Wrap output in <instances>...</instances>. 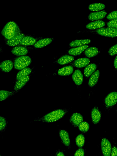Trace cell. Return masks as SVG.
Returning a JSON list of instances; mask_svg holds the SVG:
<instances>
[{"label": "cell", "mask_w": 117, "mask_h": 156, "mask_svg": "<svg viewBox=\"0 0 117 156\" xmlns=\"http://www.w3.org/2000/svg\"><path fill=\"white\" fill-rule=\"evenodd\" d=\"M20 33V30L17 24L14 22H8L2 29L1 33L6 39L12 38Z\"/></svg>", "instance_id": "6da1fadb"}, {"label": "cell", "mask_w": 117, "mask_h": 156, "mask_svg": "<svg viewBox=\"0 0 117 156\" xmlns=\"http://www.w3.org/2000/svg\"><path fill=\"white\" fill-rule=\"evenodd\" d=\"M66 109H59L53 111L37 120L46 122H53L62 118L67 112Z\"/></svg>", "instance_id": "7a4b0ae2"}, {"label": "cell", "mask_w": 117, "mask_h": 156, "mask_svg": "<svg viewBox=\"0 0 117 156\" xmlns=\"http://www.w3.org/2000/svg\"><path fill=\"white\" fill-rule=\"evenodd\" d=\"M31 62V58L29 56H22L17 58L15 60L13 65L15 69L21 70L29 65Z\"/></svg>", "instance_id": "3957f363"}, {"label": "cell", "mask_w": 117, "mask_h": 156, "mask_svg": "<svg viewBox=\"0 0 117 156\" xmlns=\"http://www.w3.org/2000/svg\"><path fill=\"white\" fill-rule=\"evenodd\" d=\"M96 32L98 34L105 37H114L117 36V29L115 28L102 27L97 29Z\"/></svg>", "instance_id": "277c9868"}, {"label": "cell", "mask_w": 117, "mask_h": 156, "mask_svg": "<svg viewBox=\"0 0 117 156\" xmlns=\"http://www.w3.org/2000/svg\"><path fill=\"white\" fill-rule=\"evenodd\" d=\"M101 147L102 152L104 156H110L112 146L109 141L105 138H103L101 140Z\"/></svg>", "instance_id": "5b68a950"}, {"label": "cell", "mask_w": 117, "mask_h": 156, "mask_svg": "<svg viewBox=\"0 0 117 156\" xmlns=\"http://www.w3.org/2000/svg\"><path fill=\"white\" fill-rule=\"evenodd\" d=\"M117 101V92H112L108 94L105 99L104 103L108 108H111L114 106Z\"/></svg>", "instance_id": "8992f818"}, {"label": "cell", "mask_w": 117, "mask_h": 156, "mask_svg": "<svg viewBox=\"0 0 117 156\" xmlns=\"http://www.w3.org/2000/svg\"><path fill=\"white\" fill-rule=\"evenodd\" d=\"M24 36L23 34L20 33L11 39H8L6 44L10 46H15L20 43L21 40Z\"/></svg>", "instance_id": "52a82bcc"}, {"label": "cell", "mask_w": 117, "mask_h": 156, "mask_svg": "<svg viewBox=\"0 0 117 156\" xmlns=\"http://www.w3.org/2000/svg\"><path fill=\"white\" fill-rule=\"evenodd\" d=\"M107 14L105 10H102L90 13L88 16V19L91 21L101 20L104 18Z\"/></svg>", "instance_id": "ba28073f"}, {"label": "cell", "mask_w": 117, "mask_h": 156, "mask_svg": "<svg viewBox=\"0 0 117 156\" xmlns=\"http://www.w3.org/2000/svg\"><path fill=\"white\" fill-rule=\"evenodd\" d=\"M59 135L63 144L68 148L70 146V141L69 134L64 130H61L59 132Z\"/></svg>", "instance_id": "9c48e42d"}, {"label": "cell", "mask_w": 117, "mask_h": 156, "mask_svg": "<svg viewBox=\"0 0 117 156\" xmlns=\"http://www.w3.org/2000/svg\"><path fill=\"white\" fill-rule=\"evenodd\" d=\"M83 117L79 113H75L71 116L69 122L74 126L76 127L83 121Z\"/></svg>", "instance_id": "30bf717a"}, {"label": "cell", "mask_w": 117, "mask_h": 156, "mask_svg": "<svg viewBox=\"0 0 117 156\" xmlns=\"http://www.w3.org/2000/svg\"><path fill=\"white\" fill-rule=\"evenodd\" d=\"M13 66V62L10 60H5L0 63V70L7 73L10 72Z\"/></svg>", "instance_id": "8fae6325"}, {"label": "cell", "mask_w": 117, "mask_h": 156, "mask_svg": "<svg viewBox=\"0 0 117 156\" xmlns=\"http://www.w3.org/2000/svg\"><path fill=\"white\" fill-rule=\"evenodd\" d=\"M91 117L92 122L94 124L98 123L100 121L101 113L97 107H95L92 109Z\"/></svg>", "instance_id": "7c38bea8"}, {"label": "cell", "mask_w": 117, "mask_h": 156, "mask_svg": "<svg viewBox=\"0 0 117 156\" xmlns=\"http://www.w3.org/2000/svg\"><path fill=\"white\" fill-rule=\"evenodd\" d=\"M105 25V23L101 20H98L92 22L86 25V28L90 30H94L102 27Z\"/></svg>", "instance_id": "4fadbf2b"}, {"label": "cell", "mask_w": 117, "mask_h": 156, "mask_svg": "<svg viewBox=\"0 0 117 156\" xmlns=\"http://www.w3.org/2000/svg\"><path fill=\"white\" fill-rule=\"evenodd\" d=\"M72 79L77 85H80L83 83V76L81 72L79 70H76L73 73L72 75Z\"/></svg>", "instance_id": "5bb4252c"}, {"label": "cell", "mask_w": 117, "mask_h": 156, "mask_svg": "<svg viewBox=\"0 0 117 156\" xmlns=\"http://www.w3.org/2000/svg\"><path fill=\"white\" fill-rule=\"evenodd\" d=\"M88 47L87 45H84L71 48L69 50L68 53L71 55L76 56L81 54Z\"/></svg>", "instance_id": "9a60e30c"}, {"label": "cell", "mask_w": 117, "mask_h": 156, "mask_svg": "<svg viewBox=\"0 0 117 156\" xmlns=\"http://www.w3.org/2000/svg\"><path fill=\"white\" fill-rule=\"evenodd\" d=\"M90 62L89 58H79L75 60L73 65L77 68H83L87 66Z\"/></svg>", "instance_id": "2e32d148"}, {"label": "cell", "mask_w": 117, "mask_h": 156, "mask_svg": "<svg viewBox=\"0 0 117 156\" xmlns=\"http://www.w3.org/2000/svg\"><path fill=\"white\" fill-rule=\"evenodd\" d=\"M11 52L17 56H23L27 54L28 50L27 48L22 46H17L13 48L11 50Z\"/></svg>", "instance_id": "e0dca14e"}, {"label": "cell", "mask_w": 117, "mask_h": 156, "mask_svg": "<svg viewBox=\"0 0 117 156\" xmlns=\"http://www.w3.org/2000/svg\"><path fill=\"white\" fill-rule=\"evenodd\" d=\"M29 79L30 76H28L17 80L14 87V90L17 91L21 89L26 84Z\"/></svg>", "instance_id": "ac0fdd59"}, {"label": "cell", "mask_w": 117, "mask_h": 156, "mask_svg": "<svg viewBox=\"0 0 117 156\" xmlns=\"http://www.w3.org/2000/svg\"><path fill=\"white\" fill-rule=\"evenodd\" d=\"M52 41V39L51 38L41 39L36 42L34 45V47L36 48H43L50 44Z\"/></svg>", "instance_id": "d6986e66"}, {"label": "cell", "mask_w": 117, "mask_h": 156, "mask_svg": "<svg viewBox=\"0 0 117 156\" xmlns=\"http://www.w3.org/2000/svg\"><path fill=\"white\" fill-rule=\"evenodd\" d=\"M90 42L91 40L88 39L76 40L71 42L69 45L72 47H77L86 45Z\"/></svg>", "instance_id": "ffe728a7"}, {"label": "cell", "mask_w": 117, "mask_h": 156, "mask_svg": "<svg viewBox=\"0 0 117 156\" xmlns=\"http://www.w3.org/2000/svg\"><path fill=\"white\" fill-rule=\"evenodd\" d=\"M73 71V68L72 66H68L59 69L58 71V74L62 76H68L71 74Z\"/></svg>", "instance_id": "44dd1931"}, {"label": "cell", "mask_w": 117, "mask_h": 156, "mask_svg": "<svg viewBox=\"0 0 117 156\" xmlns=\"http://www.w3.org/2000/svg\"><path fill=\"white\" fill-rule=\"evenodd\" d=\"M36 40L34 38L29 36H24L21 40L20 44L22 45H31L36 43Z\"/></svg>", "instance_id": "7402d4cb"}, {"label": "cell", "mask_w": 117, "mask_h": 156, "mask_svg": "<svg viewBox=\"0 0 117 156\" xmlns=\"http://www.w3.org/2000/svg\"><path fill=\"white\" fill-rule=\"evenodd\" d=\"M74 59V58L73 56L67 55H64L58 58L56 62L61 65H65L71 62Z\"/></svg>", "instance_id": "603a6c76"}, {"label": "cell", "mask_w": 117, "mask_h": 156, "mask_svg": "<svg viewBox=\"0 0 117 156\" xmlns=\"http://www.w3.org/2000/svg\"><path fill=\"white\" fill-rule=\"evenodd\" d=\"M100 72L97 70L92 74L89 80L88 85L90 87L94 86L98 81Z\"/></svg>", "instance_id": "cb8c5ba5"}, {"label": "cell", "mask_w": 117, "mask_h": 156, "mask_svg": "<svg viewBox=\"0 0 117 156\" xmlns=\"http://www.w3.org/2000/svg\"><path fill=\"white\" fill-rule=\"evenodd\" d=\"M99 52L97 48L91 47L86 49L84 52L85 55L87 57L90 58L95 56Z\"/></svg>", "instance_id": "d4e9b609"}, {"label": "cell", "mask_w": 117, "mask_h": 156, "mask_svg": "<svg viewBox=\"0 0 117 156\" xmlns=\"http://www.w3.org/2000/svg\"><path fill=\"white\" fill-rule=\"evenodd\" d=\"M97 67L96 65L94 63H92L88 65L84 69V76L87 77H89L95 71Z\"/></svg>", "instance_id": "484cf974"}, {"label": "cell", "mask_w": 117, "mask_h": 156, "mask_svg": "<svg viewBox=\"0 0 117 156\" xmlns=\"http://www.w3.org/2000/svg\"><path fill=\"white\" fill-rule=\"evenodd\" d=\"M31 69L29 68L26 67L21 70L17 74L16 80H17L20 79L25 77L31 73Z\"/></svg>", "instance_id": "4316f807"}, {"label": "cell", "mask_w": 117, "mask_h": 156, "mask_svg": "<svg viewBox=\"0 0 117 156\" xmlns=\"http://www.w3.org/2000/svg\"><path fill=\"white\" fill-rule=\"evenodd\" d=\"M105 7V5L103 4L95 3L90 4L88 6V9L90 11H98L103 9Z\"/></svg>", "instance_id": "83f0119b"}, {"label": "cell", "mask_w": 117, "mask_h": 156, "mask_svg": "<svg viewBox=\"0 0 117 156\" xmlns=\"http://www.w3.org/2000/svg\"><path fill=\"white\" fill-rule=\"evenodd\" d=\"M85 137L82 134L78 135L76 137L75 141L76 145L80 147H82L85 143Z\"/></svg>", "instance_id": "f1b7e54d"}, {"label": "cell", "mask_w": 117, "mask_h": 156, "mask_svg": "<svg viewBox=\"0 0 117 156\" xmlns=\"http://www.w3.org/2000/svg\"><path fill=\"white\" fill-rule=\"evenodd\" d=\"M14 94L13 92H10L6 90H0V101L4 100L9 97L12 96Z\"/></svg>", "instance_id": "f546056e"}, {"label": "cell", "mask_w": 117, "mask_h": 156, "mask_svg": "<svg viewBox=\"0 0 117 156\" xmlns=\"http://www.w3.org/2000/svg\"><path fill=\"white\" fill-rule=\"evenodd\" d=\"M89 125L86 122H82L78 126L79 130L83 133H86L89 129Z\"/></svg>", "instance_id": "4dcf8cb0"}, {"label": "cell", "mask_w": 117, "mask_h": 156, "mask_svg": "<svg viewBox=\"0 0 117 156\" xmlns=\"http://www.w3.org/2000/svg\"><path fill=\"white\" fill-rule=\"evenodd\" d=\"M7 122L5 119L0 116V132L4 131L6 128Z\"/></svg>", "instance_id": "1f68e13d"}, {"label": "cell", "mask_w": 117, "mask_h": 156, "mask_svg": "<svg viewBox=\"0 0 117 156\" xmlns=\"http://www.w3.org/2000/svg\"><path fill=\"white\" fill-rule=\"evenodd\" d=\"M108 53L111 56H113L117 54V44H115L111 47L108 51Z\"/></svg>", "instance_id": "d6a6232c"}, {"label": "cell", "mask_w": 117, "mask_h": 156, "mask_svg": "<svg viewBox=\"0 0 117 156\" xmlns=\"http://www.w3.org/2000/svg\"><path fill=\"white\" fill-rule=\"evenodd\" d=\"M117 19H115L110 20L107 23V26L108 27L117 28Z\"/></svg>", "instance_id": "836d02e7"}, {"label": "cell", "mask_w": 117, "mask_h": 156, "mask_svg": "<svg viewBox=\"0 0 117 156\" xmlns=\"http://www.w3.org/2000/svg\"><path fill=\"white\" fill-rule=\"evenodd\" d=\"M117 11L116 10L113 11L109 13L107 16V18L109 20L117 19Z\"/></svg>", "instance_id": "e575fe53"}, {"label": "cell", "mask_w": 117, "mask_h": 156, "mask_svg": "<svg viewBox=\"0 0 117 156\" xmlns=\"http://www.w3.org/2000/svg\"><path fill=\"white\" fill-rule=\"evenodd\" d=\"M84 151L82 148H80L76 151L75 152L74 156H84Z\"/></svg>", "instance_id": "d590c367"}, {"label": "cell", "mask_w": 117, "mask_h": 156, "mask_svg": "<svg viewBox=\"0 0 117 156\" xmlns=\"http://www.w3.org/2000/svg\"><path fill=\"white\" fill-rule=\"evenodd\" d=\"M111 156H117V148L115 146L113 147L112 149L111 155Z\"/></svg>", "instance_id": "8d00e7d4"}, {"label": "cell", "mask_w": 117, "mask_h": 156, "mask_svg": "<svg viewBox=\"0 0 117 156\" xmlns=\"http://www.w3.org/2000/svg\"><path fill=\"white\" fill-rule=\"evenodd\" d=\"M114 67L116 69L117 68V57L116 56L114 59Z\"/></svg>", "instance_id": "74e56055"}, {"label": "cell", "mask_w": 117, "mask_h": 156, "mask_svg": "<svg viewBox=\"0 0 117 156\" xmlns=\"http://www.w3.org/2000/svg\"><path fill=\"white\" fill-rule=\"evenodd\" d=\"M56 156H65V155L62 151H59L58 152Z\"/></svg>", "instance_id": "f35d334b"}, {"label": "cell", "mask_w": 117, "mask_h": 156, "mask_svg": "<svg viewBox=\"0 0 117 156\" xmlns=\"http://www.w3.org/2000/svg\"><path fill=\"white\" fill-rule=\"evenodd\" d=\"M0 156H2L0 154Z\"/></svg>", "instance_id": "ab89813d"}, {"label": "cell", "mask_w": 117, "mask_h": 156, "mask_svg": "<svg viewBox=\"0 0 117 156\" xmlns=\"http://www.w3.org/2000/svg\"></svg>", "instance_id": "60d3db41"}]
</instances>
